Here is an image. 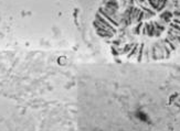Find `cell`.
Masks as SVG:
<instances>
[{"label": "cell", "instance_id": "cell-1", "mask_svg": "<svg viewBox=\"0 0 180 131\" xmlns=\"http://www.w3.org/2000/svg\"><path fill=\"white\" fill-rule=\"evenodd\" d=\"M117 9L118 3L116 0H108L104 7L98 9L94 20V28L102 38H111L115 33Z\"/></svg>", "mask_w": 180, "mask_h": 131}]
</instances>
